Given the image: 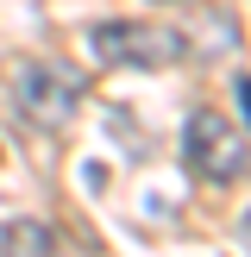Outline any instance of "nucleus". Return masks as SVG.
Masks as SVG:
<instances>
[{
    "label": "nucleus",
    "instance_id": "obj_2",
    "mask_svg": "<svg viewBox=\"0 0 251 257\" xmlns=\"http://www.w3.org/2000/svg\"><path fill=\"white\" fill-rule=\"evenodd\" d=\"M13 107L38 125V132H63L82 107V75L63 63H13Z\"/></svg>",
    "mask_w": 251,
    "mask_h": 257
},
{
    "label": "nucleus",
    "instance_id": "obj_1",
    "mask_svg": "<svg viewBox=\"0 0 251 257\" xmlns=\"http://www.w3.org/2000/svg\"><path fill=\"white\" fill-rule=\"evenodd\" d=\"M88 44H94V57L113 63V69H170V63L188 57L182 32H176V25H151V19H100L94 32H88Z\"/></svg>",
    "mask_w": 251,
    "mask_h": 257
},
{
    "label": "nucleus",
    "instance_id": "obj_4",
    "mask_svg": "<svg viewBox=\"0 0 251 257\" xmlns=\"http://www.w3.org/2000/svg\"><path fill=\"white\" fill-rule=\"evenodd\" d=\"M0 257H57V232L44 220H7L0 226Z\"/></svg>",
    "mask_w": 251,
    "mask_h": 257
},
{
    "label": "nucleus",
    "instance_id": "obj_5",
    "mask_svg": "<svg viewBox=\"0 0 251 257\" xmlns=\"http://www.w3.org/2000/svg\"><path fill=\"white\" fill-rule=\"evenodd\" d=\"M232 88H238V113H245V125H251V75H238Z\"/></svg>",
    "mask_w": 251,
    "mask_h": 257
},
{
    "label": "nucleus",
    "instance_id": "obj_6",
    "mask_svg": "<svg viewBox=\"0 0 251 257\" xmlns=\"http://www.w3.org/2000/svg\"><path fill=\"white\" fill-rule=\"evenodd\" d=\"M238 238H245V251H251V213H245V220H238Z\"/></svg>",
    "mask_w": 251,
    "mask_h": 257
},
{
    "label": "nucleus",
    "instance_id": "obj_3",
    "mask_svg": "<svg viewBox=\"0 0 251 257\" xmlns=\"http://www.w3.org/2000/svg\"><path fill=\"white\" fill-rule=\"evenodd\" d=\"M182 157H188V170H195L207 188H226V182L245 176L251 145H245V132H238L226 113H207V107H201L195 119H188V132H182Z\"/></svg>",
    "mask_w": 251,
    "mask_h": 257
}]
</instances>
